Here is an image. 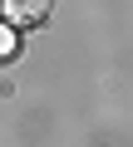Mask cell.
<instances>
[{
  "label": "cell",
  "instance_id": "6da1fadb",
  "mask_svg": "<svg viewBox=\"0 0 133 147\" xmlns=\"http://www.w3.org/2000/svg\"><path fill=\"white\" fill-rule=\"evenodd\" d=\"M49 10H54V0H5V20H10L15 30H35V25H44Z\"/></svg>",
  "mask_w": 133,
  "mask_h": 147
},
{
  "label": "cell",
  "instance_id": "7a4b0ae2",
  "mask_svg": "<svg viewBox=\"0 0 133 147\" xmlns=\"http://www.w3.org/2000/svg\"><path fill=\"white\" fill-rule=\"evenodd\" d=\"M15 44H20V39H15V30H10V25H0V59H10V54H15Z\"/></svg>",
  "mask_w": 133,
  "mask_h": 147
}]
</instances>
